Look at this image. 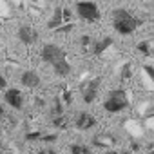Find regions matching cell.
I'll use <instances>...</instances> for the list:
<instances>
[{
    "instance_id": "obj_18",
    "label": "cell",
    "mask_w": 154,
    "mask_h": 154,
    "mask_svg": "<svg viewBox=\"0 0 154 154\" xmlns=\"http://www.w3.org/2000/svg\"><path fill=\"white\" fill-rule=\"evenodd\" d=\"M56 138H58V134H47V136L42 138V141L44 143H53V141H56Z\"/></svg>"
},
{
    "instance_id": "obj_24",
    "label": "cell",
    "mask_w": 154,
    "mask_h": 154,
    "mask_svg": "<svg viewBox=\"0 0 154 154\" xmlns=\"http://www.w3.org/2000/svg\"><path fill=\"white\" fill-rule=\"evenodd\" d=\"M152 154H154V150H152Z\"/></svg>"
},
{
    "instance_id": "obj_9",
    "label": "cell",
    "mask_w": 154,
    "mask_h": 154,
    "mask_svg": "<svg viewBox=\"0 0 154 154\" xmlns=\"http://www.w3.org/2000/svg\"><path fill=\"white\" fill-rule=\"evenodd\" d=\"M20 82H22V85L27 87V89H36L42 80H40V76H38L36 71H24L22 76H20Z\"/></svg>"
},
{
    "instance_id": "obj_21",
    "label": "cell",
    "mask_w": 154,
    "mask_h": 154,
    "mask_svg": "<svg viewBox=\"0 0 154 154\" xmlns=\"http://www.w3.org/2000/svg\"><path fill=\"white\" fill-rule=\"evenodd\" d=\"M38 154H53V150H51V149H44V150H40Z\"/></svg>"
},
{
    "instance_id": "obj_14",
    "label": "cell",
    "mask_w": 154,
    "mask_h": 154,
    "mask_svg": "<svg viewBox=\"0 0 154 154\" xmlns=\"http://www.w3.org/2000/svg\"><path fill=\"white\" fill-rule=\"evenodd\" d=\"M53 125L58 129H65V118L63 116H54L53 118Z\"/></svg>"
},
{
    "instance_id": "obj_23",
    "label": "cell",
    "mask_w": 154,
    "mask_h": 154,
    "mask_svg": "<svg viewBox=\"0 0 154 154\" xmlns=\"http://www.w3.org/2000/svg\"><path fill=\"white\" fill-rule=\"evenodd\" d=\"M122 154H129V152H122Z\"/></svg>"
},
{
    "instance_id": "obj_20",
    "label": "cell",
    "mask_w": 154,
    "mask_h": 154,
    "mask_svg": "<svg viewBox=\"0 0 154 154\" xmlns=\"http://www.w3.org/2000/svg\"><path fill=\"white\" fill-rule=\"evenodd\" d=\"M143 71H145V72H147V74L150 76V78L154 80V69H152L150 65H145V67H143Z\"/></svg>"
},
{
    "instance_id": "obj_13",
    "label": "cell",
    "mask_w": 154,
    "mask_h": 154,
    "mask_svg": "<svg viewBox=\"0 0 154 154\" xmlns=\"http://www.w3.org/2000/svg\"><path fill=\"white\" fill-rule=\"evenodd\" d=\"M42 138H44V134L38 132V131H35V132H27V134H26V140H27V141H36V140H42Z\"/></svg>"
},
{
    "instance_id": "obj_15",
    "label": "cell",
    "mask_w": 154,
    "mask_h": 154,
    "mask_svg": "<svg viewBox=\"0 0 154 154\" xmlns=\"http://www.w3.org/2000/svg\"><path fill=\"white\" fill-rule=\"evenodd\" d=\"M138 51L143 53V54H150V45H149V42H140V44H138Z\"/></svg>"
},
{
    "instance_id": "obj_10",
    "label": "cell",
    "mask_w": 154,
    "mask_h": 154,
    "mask_svg": "<svg viewBox=\"0 0 154 154\" xmlns=\"http://www.w3.org/2000/svg\"><path fill=\"white\" fill-rule=\"evenodd\" d=\"M65 22V9L63 8H58V9H54V15H53V18L49 20V24H47V27L49 29H60L62 27V24Z\"/></svg>"
},
{
    "instance_id": "obj_6",
    "label": "cell",
    "mask_w": 154,
    "mask_h": 154,
    "mask_svg": "<svg viewBox=\"0 0 154 154\" xmlns=\"http://www.w3.org/2000/svg\"><path fill=\"white\" fill-rule=\"evenodd\" d=\"M4 100H6V103H8L11 109H15V111H20V109L24 107V96H22V93H20L18 89H8V91L4 93Z\"/></svg>"
},
{
    "instance_id": "obj_11",
    "label": "cell",
    "mask_w": 154,
    "mask_h": 154,
    "mask_svg": "<svg viewBox=\"0 0 154 154\" xmlns=\"http://www.w3.org/2000/svg\"><path fill=\"white\" fill-rule=\"evenodd\" d=\"M111 45H112V38H111V36H103L102 40L94 42V45H93V53H94L96 56H100V54H103Z\"/></svg>"
},
{
    "instance_id": "obj_8",
    "label": "cell",
    "mask_w": 154,
    "mask_h": 154,
    "mask_svg": "<svg viewBox=\"0 0 154 154\" xmlns=\"http://www.w3.org/2000/svg\"><path fill=\"white\" fill-rule=\"evenodd\" d=\"M17 36H18V40H20L24 45H33V44L36 42V38H38V33H36L31 26H22V27L18 29Z\"/></svg>"
},
{
    "instance_id": "obj_22",
    "label": "cell",
    "mask_w": 154,
    "mask_h": 154,
    "mask_svg": "<svg viewBox=\"0 0 154 154\" xmlns=\"http://www.w3.org/2000/svg\"><path fill=\"white\" fill-rule=\"evenodd\" d=\"M105 154H120V152H116V150H107Z\"/></svg>"
},
{
    "instance_id": "obj_16",
    "label": "cell",
    "mask_w": 154,
    "mask_h": 154,
    "mask_svg": "<svg viewBox=\"0 0 154 154\" xmlns=\"http://www.w3.org/2000/svg\"><path fill=\"white\" fill-rule=\"evenodd\" d=\"M122 78H123V80L131 78V63H125V65L122 67Z\"/></svg>"
},
{
    "instance_id": "obj_17",
    "label": "cell",
    "mask_w": 154,
    "mask_h": 154,
    "mask_svg": "<svg viewBox=\"0 0 154 154\" xmlns=\"http://www.w3.org/2000/svg\"><path fill=\"white\" fill-rule=\"evenodd\" d=\"M80 42H82V47H84V49H87V47H89V45H91V44H93V38H91V36H89V35H84V36H82V40H80Z\"/></svg>"
},
{
    "instance_id": "obj_19",
    "label": "cell",
    "mask_w": 154,
    "mask_h": 154,
    "mask_svg": "<svg viewBox=\"0 0 154 154\" xmlns=\"http://www.w3.org/2000/svg\"><path fill=\"white\" fill-rule=\"evenodd\" d=\"M58 33H69V31H72V24H67V26H62L60 29H56Z\"/></svg>"
},
{
    "instance_id": "obj_3",
    "label": "cell",
    "mask_w": 154,
    "mask_h": 154,
    "mask_svg": "<svg viewBox=\"0 0 154 154\" xmlns=\"http://www.w3.org/2000/svg\"><path fill=\"white\" fill-rule=\"evenodd\" d=\"M129 107V98H127V93L123 89H116V91H111L107 100L103 102V109L111 114H116V112H122L123 109Z\"/></svg>"
},
{
    "instance_id": "obj_2",
    "label": "cell",
    "mask_w": 154,
    "mask_h": 154,
    "mask_svg": "<svg viewBox=\"0 0 154 154\" xmlns=\"http://www.w3.org/2000/svg\"><path fill=\"white\" fill-rule=\"evenodd\" d=\"M140 24H141V22H140L134 15H131L127 9L118 8V9L112 11V27H114L116 33H120V35H131V33H134Z\"/></svg>"
},
{
    "instance_id": "obj_12",
    "label": "cell",
    "mask_w": 154,
    "mask_h": 154,
    "mask_svg": "<svg viewBox=\"0 0 154 154\" xmlns=\"http://www.w3.org/2000/svg\"><path fill=\"white\" fill-rule=\"evenodd\" d=\"M69 152L71 154H91V149L82 143H72V145H69Z\"/></svg>"
},
{
    "instance_id": "obj_5",
    "label": "cell",
    "mask_w": 154,
    "mask_h": 154,
    "mask_svg": "<svg viewBox=\"0 0 154 154\" xmlns=\"http://www.w3.org/2000/svg\"><path fill=\"white\" fill-rule=\"evenodd\" d=\"M100 84H102L100 78H93V80H89L87 84L82 85V98H84L85 103H93V102L96 100V96H98V89H100Z\"/></svg>"
},
{
    "instance_id": "obj_4",
    "label": "cell",
    "mask_w": 154,
    "mask_h": 154,
    "mask_svg": "<svg viewBox=\"0 0 154 154\" xmlns=\"http://www.w3.org/2000/svg\"><path fill=\"white\" fill-rule=\"evenodd\" d=\"M76 13H78V17L82 20H87V22H98L100 20V9L91 0H82V2L76 4Z\"/></svg>"
},
{
    "instance_id": "obj_7",
    "label": "cell",
    "mask_w": 154,
    "mask_h": 154,
    "mask_svg": "<svg viewBox=\"0 0 154 154\" xmlns=\"http://www.w3.org/2000/svg\"><path fill=\"white\" fill-rule=\"evenodd\" d=\"M74 125H76V129H80V131H89V129H93L96 125V118L93 114L82 111V112H78V116H76Z\"/></svg>"
},
{
    "instance_id": "obj_1",
    "label": "cell",
    "mask_w": 154,
    "mask_h": 154,
    "mask_svg": "<svg viewBox=\"0 0 154 154\" xmlns=\"http://www.w3.org/2000/svg\"><path fill=\"white\" fill-rule=\"evenodd\" d=\"M40 58H42V62H45L53 67L54 74L60 76V78H65V76L71 74V63L67 62V54L62 47H58L54 44H45L40 51Z\"/></svg>"
}]
</instances>
